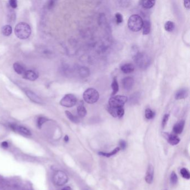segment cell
<instances>
[{
  "label": "cell",
  "mask_w": 190,
  "mask_h": 190,
  "mask_svg": "<svg viewBox=\"0 0 190 190\" xmlns=\"http://www.w3.org/2000/svg\"><path fill=\"white\" fill-rule=\"evenodd\" d=\"M10 128H11L13 131L16 132L17 133L21 134L22 135H24L26 136H31V131L27 128H26L25 127L12 124V125H10Z\"/></svg>",
  "instance_id": "cell-8"
},
{
  "label": "cell",
  "mask_w": 190,
  "mask_h": 190,
  "mask_svg": "<svg viewBox=\"0 0 190 190\" xmlns=\"http://www.w3.org/2000/svg\"><path fill=\"white\" fill-rule=\"evenodd\" d=\"M68 181V177L65 172L61 171L56 172L53 176L54 184L58 186H62Z\"/></svg>",
  "instance_id": "cell-6"
},
{
  "label": "cell",
  "mask_w": 190,
  "mask_h": 190,
  "mask_svg": "<svg viewBox=\"0 0 190 190\" xmlns=\"http://www.w3.org/2000/svg\"><path fill=\"white\" fill-rule=\"evenodd\" d=\"M65 114L66 116L71 122L74 123H79V119L77 117L75 116L73 114L70 113L69 111H66Z\"/></svg>",
  "instance_id": "cell-23"
},
{
  "label": "cell",
  "mask_w": 190,
  "mask_h": 190,
  "mask_svg": "<svg viewBox=\"0 0 190 190\" xmlns=\"http://www.w3.org/2000/svg\"><path fill=\"white\" fill-rule=\"evenodd\" d=\"M26 95L28 98L31 100L32 102L37 103V104H42L43 100L40 98V97L37 95L35 93L32 91L27 90L25 92Z\"/></svg>",
  "instance_id": "cell-10"
},
{
  "label": "cell",
  "mask_w": 190,
  "mask_h": 190,
  "mask_svg": "<svg viewBox=\"0 0 190 190\" xmlns=\"http://www.w3.org/2000/svg\"><path fill=\"white\" fill-rule=\"evenodd\" d=\"M139 99V94L138 93L134 94L130 98V103L131 104H136Z\"/></svg>",
  "instance_id": "cell-29"
},
{
  "label": "cell",
  "mask_w": 190,
  "mask_h": 190,
  "mask_svg": "<svg viewBox=\"0 0 190 190\" xmlns=\"http://www.w3.org/2000/svg\"><path fill=\"white\" fill-rule=\"evenodd\" d=\"M15 34L21 40H26L31 35V29L27 23L23 22L17 23L15 28Z\"/></svg>",
  "instance_id": "cell-1"
},
{
  "label": "cell",
  "mask_w": 190,
  "mask_h": 190,
  "mask_svg": "<svg viewBox=\"0 0 190 190\" xmlns=\"http://www.w3.org/2000/svg\"><path fill=\"white\" fill-rule=\"evenodd\" d=\"M188 91L187 89H181L176 94L175 98L177 100L184 99L188 96Z\"/></svg>",
  "instance_id": "cell-14"
},
{
  "label": "cell",
  "mask_w": 190,
  "mask_h": 190,
  "mask_svg": "<svg viewBox=\"0 0 190 190\" xmlns=\"http://www.w3.org/2000/svg\"><path fill=\"white\" fill-rule=\"evenodd\" d=\"M141 5L145 9H150L153 7L155 4V1H141Z\"/></svg>",
  "instance_id": "cell-20"
},
{
  "label": "cell",
  "mask_w": 190,
  "mask_h": 190,
  "mask_svg": "<svg viewBox=\"0 0 190 190\" xmlns=\"http://www.w3.org/2000/svg\"><path fill=\"white\" fill-rule=\"evenodd\" d=\"M112 95H114L116 93L119 91V85H118V83L117 82V79H116V77L114 78L113 80V82L112 83Z\"/></svg>",
  "instance_id": "cell-21"
},
{
  "label": "cell",
  "mask_w": 190,
  "mask_h": 190,
  "mask_svg": "<svg viewBox=\"0 0 190 190\" xmlns=\"http://www.w3.org/2000/svg\"><path fill=\"white\" fill-rule=\"evenodd\" d=\"M184 124H185V122L183 120H180L179 122L177 123L176 125L173 126V132L177 134L181 133L184 129Z\"/></svg>",
  "instance_id": "cell-13"
},
{
  "label": "cell",
  "mask_w": 190,
  "mask_h": 190,
  "mask_svg": "<svg viewBox=\"0 0 190 190\" xmlns=\"http://www.w3.org/2000/svg\"><path fill=\"white\" fill-rule=\"evenodd\" d=\"M107 110H108V112L111 114L112 116L113 117H116V109L111 108V107L108 106Z\"/></svg>",
  "instance_id": "cell-35"
},
{
  "label": "cell",
  "mask_w": 190,
  "mask_h": 190,
  "mask_svg": "<svg viewBox=\"0 0 190 190\" xmlns=\"http://www.w3.org/2000/svg\"><path fill=\"white\" fill-rule=\"evenodd\" d=\"M9 5L12 9H16L17 7V1L16 0H10L9 1Z\"/></svg>",
  "instance_id": "cell-36"
},
{
  "label": "cell",
  "mask_w": 190,
  "mask_h": 190,
  "mask_svg": "<svg viewBox=\"0 0 190 190\" xmlns=\"http://www.w3.org/2000/svg\"><path fill=\"white\" fill-rule=\"evenodd\" d=\"M128 26L131 31L138 32L142 28L143 20L139 15H133L128 20Z\"/></svg>",
  "instance_id": "cell-2"
},
{
  "label": "cell",
  "mask_w": 190,
  "mask_h": 190,
  "mask_svg": "<svg viewBox=\"0 0 190 190\" xmlns=\"http://www.w3.org/2000/svg\"><path fill=\"white\" fill-rule=\"evenodd\" d=\"M168 141L169 143L172 146L178 145L180 141V139L179 138L176 134H171L168 136Z\"/></svg>",
  "instance_id": "cell-16"
},
{
  "label": "cell",
  "mask_w": 190,
  "mask_h": 190,
  "mask_svg": "<svg viewBox=\"0 0 190 190\" xmlns=\"http://www.w3.org/2000/svg\"><path fill=\"white\" fill-rule=\"evenodd\" d=\"M64 141L65 142H68L69 141V137L68 136H65L64 137Z\"/></svg>",
  "instance_id": "cell-42"
},
{
  "label": "cell",
  "mask_w": 190,
  "mask_h": 190,
  "mask_svg": "<svg viewBox=\"0 0 190 190\" xmlns=\"http://www.w3.org/2000/svg\"><path fill=\"white\" fill-rule=\"evenodd\" d=\"M83 98L89 104H94L99 98L98 91L93 88H88L83 93Z\"/></svg>",
  "instance_id": "cell-4"
},
{
  "label": "cell",
  "mask_w": 190,
  "mask_h": 190,
  "mask_svg": "<svg viewBox=\"0 0 190 190\" xmlns=\"http://www.w3.org/2000/svg\"><path fill=\"white\" fill-rule=\"evenodd\" d=\"M120 150V148L119 147H116L113 150H112L111 152H109V153H104V152H99V154L101 155V156H105L106 157H110L111 156H114L116 154L118 153Z\"/></svg>",
  "instance_id": "cell-25"
},
{
  "label": "cell",
  "mask_w": 190,
  "mask_h": 190,
  "mask_svg": "<svg viewBox=\"0 0 190 190\" xmlns=\"http://www.w3.org/2000/svg\"><path fill=\"white\" fill-rule=\"evenodd\" d=\"M12 28L10 25H6L3 26L2 28V33L5 36H10L12 34Z\"/></svg>",
  "instance_id": "cell-19"
},
{
  "label": "cell",
  "mask_w": 190,
  "mask_h": 190,
  "mask_svg": "<svg viewBox=\"0 0 190 190\" xmlns=\"http://www.w3.org/2000/svg\"><path fill=\"white\" fill-rule=\"evenodd\" d=\"M175 23L172 21H168L165 23V30L168 32L173 31L175 30Z\"/></svg>",
  "instance_id": "cell-24"
},
{
  "label": "cell",
  "mask_w": 190,
  "mask_h": 190,
  "mask_svg": "<svg viewBox=\"0 0 190 190\" xmlns=\"http://www.w3.org/2000/svg\"><path fill=\"white\" fill-rule=\"evenodd\" d=\"M127 97L123 95H116L111 98L109 100V107L111 108H116L123 107L127 101Z\"/></svg>",
  "instance_id": "cell-5"
},
{
  "label": "cell",
  "mask_w": 190,
  "mask_h": 190,
  "mask_svg": "<svg viewBox=\"0 0 190 190\" xmlns=\"http://www.w3.org/2000/svg\"><path fill=\"white\" fill-rule=\"evenodd\" d=\"M155 112L150 109V108H147L145 111V116L147 119H153L155 116Z\"/></svg>",
  "instance_id": "cell-27"
},
{
  "label": "cell",
  "mask_w": 190,
  "mask_h": 190,
  "mask_svg": "<svg viewBox=\"0 0 190 190\" xmlns=\"http://www.w3.org/2000/svg\"><path fill=\"white\" fill-rule=\"evenodd\" d=\"M39 75L37 73L31 70L25 71L24 74H23V78L30 81H35L37 79Z\"/></svg>",
  "instance_id": "cell-11"
},
{
  "label": "cell",
  "mask_w": 190,
  "mask_h": 190,
  "mask_svg": "<svg viewBox=\"0 0 190 190\" xmlns=\"http://www.w3.org/2000/svg\"><path fill=\"white\" fill-rule=\"evenodd\" d=\"M120 69L122 72L125 74H129L133 72L134 70V66L132 64H125L120 67Z\"/></svg>",
  "instance_id": "cell-15"
},
{
  "label": "cell",
  "mask_w": 190,
  "mask_h": 190,
  "mask_svg": "<svg viewBox=\"0 0 190 190\" xmlns=\"http://www.w3.org/2000/svg\"><path fill=\"white\" fill-rule=\"evenodd\" d=\"M184 6L187 9H190V1H184Z\"/></svg>",
  "instance_id": "cell-38"
},
{
  "label": "cell",
  "mask_w": 190,
  "mask_h": 190,
  "mask_svg": "<svg viewBox=\"0 0 190 190\" xmlns=\"http://www.w3.org/2000/svg\"><path fill=\"white\" fill-rule=\"evenodd\" d=\"M134 60L140 68L146 69L150 64V59L147 55L143 53H138L134 57Z\"/></svg>",
  "instance_id": "cell-3"
},
{
  "label": "cell",
  "mask_w": 190,
  "mask_h": 190,
  "mask_svg": "<svg viewBox=\"0 0 190 190\" xmlns=\"http://www.w3.org/2000/svg\"><path fill=\"white\" fill-rule=\"evenodd\" d=\"M134 83V81L133 78L132 77H126L122 80V81L123 88L126 91L131 90L133 87Z\"/></svg>",
  "instance_id": "cell-9"
},
{
  "label": "cell",
  "mask_w": 190,
  "mask_h": 190,
  "mask_svg": "<svg viewBox=\"0 0 190 190\" xmlns=\"http://www.w3.org/2000/svg\"><path fill=\"white\" fill-rule=\"evenodd\" d=\"M116 23L118 25L120 24L123 22V16L120 13H116Z\"/></svg>",
  "instance_id": "cell-34"
},
{
  "label": "cell",
  "mask_w": 190,
  "mask_h": 190,
  "mask_svg": "<svg viewBox=\"0 0 190 190\" xmlns=\"http://www.w3.org/2000/svg\"><path fill=\"white\" fill-rule=\"evenodd\" d=\"M13 68H14L15 71L17 74H20V75H21V74L23 75L26 71L25 69L24 68V67L19 62H15V64H14Z\"/></svg>",
  "instance_id": "cell-17"
},
{
  "label": "cell",
  "mask_w": 190,
  "mask_h": 190,
  "mask_svg": "<svg viewBox=\"0 0 190 190\" xmlns=\"http://www.w3.org/2000/svg\"><path fill=\"white\" fill-rule=\"evenodd\" d=\"M170 180L171 184H176L178 182V177L174 171L171 174Z\"/></svg>",
  "instance_id": "cell-31"
},
{
  "label": "cell",
  "mask_w": 190,
  "mask_h": 190,
  "mask_svg": "<svg viewBox=\"0 0 190 190\" xmlns=\"http://www.w3.org/2000/svg\"><path fill=\"white\" fill-rule=\"evenodd\" d=\"M180 173L181 176H182L183 178L186 179H190V173L189 172L188 170L185 168H183L180 170Z\"/></svg>",
  "instance_id": "cell-28"
},
{
  "label": "cell",
  "mask_w": 190,
  "mask_h": 190,
  "mask_svg": "<svg viewBox=\"0 0 190 190\" xmlns=\"http://www.w3.org/2000/svg\"><path fill=\"white\" fill-rule=\"evenodd\" d=\"M127 147V143L124 140H120L119 142V148L122 150H124Z\"/></svg>",
  "instance_id": "cell-37"
},
{
  "label": "cell",
  "mask_w": 190,
  "mask_h": 190,
  "mask_svg": "<svg viewBox=\"0 0 190 190\" xmlns=\"http://www.w3.org/2000/svg\"><path fill=\"white\" fill-rule=\"evenodd\" d=\"M77 112L79 116L81 118H83L87 115V112L84 106L82 104H80L77 107Z\"/></svg>",
  "instance_id": "cell-22"
},
{
  "label": "cell",
  "mask_w": 190,
  "mask_h": 190,
  "mask_svg": "<svg viewBox=\"0 0 190 190\" xmlns=\"http://www.w3.org/2000/svg\"><path fill=\"white\" fill-rule=\"evenodd\" d=\"M62 190H72V189H71V187H69V186H66V187L63 188Z\"/></svg>",
  "instance_id": "cell-41"
},
{
  "label": "cell",
  "mask_w": 190,
  "mask_h": 190,
  "mask_svg": "<svg viewBox=\"0 0 190 190\" xmlns=\"http://www.w3.org/2000/svg\"><path fill=\"white\" fill-rule=\"evenodd\" d=\"M153 175H154V168L152 165L148 166L146 175L145 176V180L148 184H151L153 182Z\"/></svg>",
  "instance_id": "cell-12"
},
{
  "label": "cell",
  "mask_w": 190,
  "mask_h": 190,
  "mask_svg": "<svg viewBox=\"0 0 190 190\" xmlns=\"http://www.w3.org/2000/svg\"><path fill=\"white\" fill-rule=\"evenodd\" d=\"M54 5H55V2H54V1H49L48 3L49 9H51L52 7H54Z\"/></svg>",
  "instance_id": "cell-39"
},
{
  "label": "cell",
  "mask_w": 190,
  "mask_h": 190,
  "mask_svg": "<svg viewBox=\"0 0 190 190\" xmlns=\"http://www.w3.org/2000/svg\"><path fill=\"white\" fill-rule=\"evenodd\" d=\"M77 102V97L73 94H68L62 98L60 102V104L66 108H71L76 105Z\"/></svg>",
  "instance_id": "cell-7"
},
{
  "label": "cell",
  "mask_w": 190,
  "mask_h": 190,
  "mask_svg": "<svg viewBox=\"0 0 190 190\" xmlns=\"http://www.w3.org/2000/svg\"><path fill=\"white\" fill-rule=\"evenodd\" d=\"M48 121V119H47L45 117H43V116H41L39 117L37 120V127H39V128H41L42 125H43L44 123H45V122Z\"/></svg>",
  "instance_id": "cell-30"
},
{
  "label": "cell",
  "mask_w": 190,
  "mask_h": 190,
  "mask_svg": "<svg viewBox=\"0 0 190 190\" xmlns=\"http://www.w3.org/2000/svg\"><path fill=\"white\" fill-rule=\"evenodd\" d=\"M150 23L148 20H145L143 21V34L148 35L150 31Z\"/></svg>",
  "instance_id": "cell-18"
},
{
  "label": "cell",
  "mask_w": 190,
  "mask_h": 190,
  "mask_svg": "<svg viewBox=\"0 0 190 190\" xmlns=\"http://www.w3.org/2000/svg\"><path fill=\"white\" fill-rule=\"evenodd\" d=\"M79 72L80 75L83 78L88 77L90 74V71H89V69L86 67H81L79 69Z\"/></svg>",
  "instance_id": "cell-26"
},
{
  "label": "cell",
  "mask_w": 190,
  "mask_h": 190,
  "mask_svg": "<svg viewBox=\"0 0 190 190\" xmlns=\"http://www.w3.org/2000/svg\"><path fill=\"white\" fill-rule=\"evenodd\" d=\"M1 146H2V147H3L5 148H7L9 147V145H8L7 142H5V141H4V142H2V143H1Z\"/></svg>",
  "instance_id": "cell-40"
},
{
  "label": "cell",
  "mask_w": 190,
  "mask_h": 190,
  "mask_svg": "<svg viewBox=\"0 0 190 190\" xmlns=\"http://www.w3.org/2000/svg\"><path fill=\"white\" fill-rule=\"evenodd\" d=\"M116 117L121 118L125 114V109L123 107H119L116 109Z\"/></svg>",
  "instance_id": "cell-32"
},
{
  "label": "cell",
  "mask_w": 190,
  "mask_h": 190,
  "mask_svg": "<svg viewBox=\"0 0 190 190\" xmlns=\"http://www.w3.org/2000/svg\"><path fill=\"white\" fill-rule=\"evenodd\" d=\"M169 116H170V115L168 114H166L163 116L162 121V128H165V126L167 125V123L168 119H169Z\"/></svg>",
  "instance_id": "cell-33"
}]
</instances>
